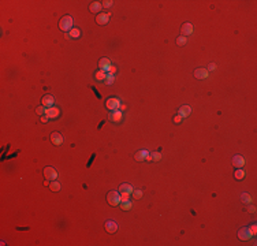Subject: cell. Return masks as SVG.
<instances>
[{"label": "cell", "instance_id": "cell-33", "mask_svg": "<svg viewBox=\"0 0 257 246\" xmlns=\"http://www.w3.org/2000/svg\"><path fill=\"white\" fill-rule=\"evenodd\" d=\"M215 68H216V63H209L207 70H211V71H212V70H215Z\"/></svg>", "mask_w": 257, "mask_h": 246}, {"label": "cell", "instance_id": "cell-9", "mask_svg": "<svg viewBox=\"0 0 257 246\" xmlns=\"http://www.w3.org/2000/svg\"><path fill=\"white\" fill-rule=\"evenodd\" d=\"M192 33H193V25L189 23V22H186V23L182 25V27H181V36L188 37V36H190Z\"/></svg>", "mask_w": 257, "mask_h": 246}, {"label": "cell", "instance_id": "cell-23", "mask_svg": "<svg viewBox=\"0 0 257 246\" xmlns=\"http://www.w3.org/2000/svg\"><path fill=\"white\" fill-rule=\"evenodd\" d=\"M234 176H235V179H238V180L244 179V176H245L244 170H242V168H237V171H235V174H234Z\"/></svg>", "mask_w": 257, "mask_h": 246}, {"label": "cell", "instance_id": "cell-21", "mask_svg": "<svg viewBox=\"0 0 257 246\" xmlns=\"http://www.w3.org/2000/svg\"><path fill=\"white\" fill-rule=\"evenodd\" d=\"M79 36H81V30H79V29H77V27H73V29L70 30L69 37H71V38H78Z\"/></svg>", "mask_w": 257, "mask_h": 246}, {"label": "cell", "instance_id": "cell-36", "mask_svg": "<svg viewBox=\"0 0 257 246\" xmlns=\"http://www.w3.org/2000/svg\"><path fill=\"white\" fill-rule=\"evenodd\" d=\"M249 230H250L252 235H254V234H256V231H257V227H256V226H254V224H253V226H252V227L249 228Z\"/></svg>", "mask_w": 257, "mask_h": 246}, {"label": "cell", "instance_id": "cell-34", "mask_svg": "<svg viewBox=\"0 0 257 246\" xmlns=\"http://www.w3.org/2000/svg\"><path fill=\"white\" fill-rule=\"evenodd\" d=\"M182 119H183V118H182L181 115L178 114V115H176V116L174 118V122H175V123H179V122H181V120H182Z\"/></svg>", "mask_w": 257, "mask_h": 246}, {"label": "cell", "instance_id": "cell-17", "mask_svg": "<svg viewBox=\"0 0 257 246\" xmlns=\"http://www.w3.org/2000/svg\"><path fill=\"white\" fill-rule=\"evenodd\" d=\"M178 112H179V115H181L182 118H186V116L190 115L192 110H190V107H189V105H182L181 108L178 110Z\"/></svg>", "mask_w": 257, "mask_h": 246}, {"label": "cell", "instance_id": "cell-7", "mask_svg": "<svg viewBox=\"0 0 257 246\" xmlns=\"http://www.w3.org/2000/svg\"><path fill=\"white\" fill-rule=\"evenodd\" d=\"M53 103H55V98H53L52 94H45V96H43V98H41V105H44L47 108L53 107Z\"/></svg>", "mask_w": 257, "mask_h": 246}, {"label": "cell", "instance_id": "cell-28", "mask_svg": "<svg viewBox=\"0 0 257 246\" xmlns=\"http://www.w3.org/2000/svg\"><path fill=\"white\" fill-rule=\"evenodd\" d=\"M133 197H134L136 200H140V198L142 197V191L141 190H133Z\"/></svg>", "mask_w": 257, "mask_h": 246}, {"label": "cell", "instance_id": "cell-37", "mask_svg": "<svg viewBox=\"0 0 257 246\" xmlns=\"http://www.w3.org/2000/svg\"><path fill=\"white\" fill-rule=\"evenodd\" d=\"M41 122L47 123V122H48V116H47V115H43V116H41Z\"/></svg>", "mask_w": 257, "mask_h": 246}, {"label": "cell", "instance_id": "cell-22", "mask_svg": "<svg viewBox=\"0 0 257 246\" xmlns=\"http://www.w3.org/2000/svg\"><path fill=\"white\" fill-rule=\"evenodd\" d=\"M186 43H188V37L179 36L178 38H176V45H178V47H183Z\"/></svg>", "mask_w": 257, "mask_h": 246}, {"label": "cell", "instance_id": "cell-18", "mask_svg": "<svg viewBox=\"0 0 257 246\" xmlns=\"http://www.w3.org/2000/svg\"><path fill=\"white\" fill-rule=\"evenodd\" d=\"M119 193H133V186L129 183H122L119 186Z\"/></svg>", "mask_w": 257, "mask_h": 246}, {"label": "cell", "instance_id": "cell-27", "mask_svg": "<svg viewBox=\"0 0 257 246\" xmlns=\"http://www.w3.org/2000/svg\"><path fill=\"white\" fill-rule=\"evenodd\" d=\"M120 208L123 209V211H129V209L132 208V203H130V201H127V203H120Z\"/></svg>", "mask_w": 257, "mask_h": 246}, {"label": "cell", "instance_id": "cell-1", "mask_svg": "<svg viewBox=\"0 0 257 246\" xmlns=\"http://www.w3.org/2000/svg\"><path fill=\"white\" fill-rule=\"evenodd\" d=\"M59 29L62 31H69L73 29V18L69 17V15H66V17H63L60 21H59Z\"/></svg>", "mask_w": 257, "mask_h": 246}, {"label": "cell", "instance_id": "cell-15", "mask_svg": "<svg viewBox=\"0 0 257 246\" xmlns=\"http://www.w3.org/2000/svg\"><path fill=\"white\" fill-rule=\"evenodd\" d=\"M245 164V159L241 156V154H235L234 156V159H232V166L237 167V168H241V167H244Z\"/></svg>", "mask_w": 257, "mask_h": 246}, {"label": "cell", "instance_id": "cell-10", "mask_svg": "<svg viewBox=\"0 0 257 246\" xmlns=\"http://www.w3.org/2000/svg\"><path fill=\"white\" fill-rule=\"evenodd\" d=\"M194 77L197 80H205L208 77V70L204 67H198L194 70Z\"/></svg>", "mask_w": 257, "mask_h": 246}, {"label": "cell", "instance_id": "cell-6", "mask_svg": "<svg viewBox=\"0 0 257 246\" xmlns=\"http://www.w3.org/2000/svg\"><path fill=\"white\" fill-rule=\"evenodd\" d=\"M122 118H123V114H122L119 110L112 111V112H109V115H108V119H109L111 122H113V123L120 122V120H122Z\"/></svg>", "mask_w": 257, "mask_h": 246}, {"label": "cell", "instance_id": "cell-8", "mask_svg": "<svg viewBox=\"0 0 257 246\" xmlns=\"http://www.w3.org/2000/svg\"><path fill=\"white\" fill-rule=\"evenodd\" d=\"M51 142L55 145V146H60L63 144V135L60 134V133H52L51 134Z\"/></svg>", "mask_w": 257, "mask_h": 246}, {"label": "cell", "instance_id": "cell-38", "mask_svg": "<svg viewBox=\"0 0 257 246\" xmlns=\"http://www.w3.org/2000/svg\"><path fill=\"white\" fill-rule=\"evenodd\" d=\"M249 212H252V213L256 212V208H254V207H250V208H249Z\"/></svg>", "mask_w": 257, "mask_h": 246}, {"label": "cell", "instance_id": "cell-39", "mask_svg": "<svg viewBox=\"0 0 257 246\" xmlns=\"http://www.w3.org/2000/svg\"><path fill=\"white\" fill-rule=\"evenodd\" d=\"M146 160H149V161L152 160V156H151V154H148V156H146Z\"/></svg>", "mask_w": 257, "mask_h": 246}, {"label": "cell", "instance_id": "cell-26", "mask_svg": "<svg viewBox=\"0 0 257 246\" xmlns=\"http://www.w3.org/2000/svg\"><path fill=\"white\" fill-rule=\"evenodd\" d=\"M36 114H37V115H40V116H43V115L45 114V107H44V105H40V107H37V108H36Z\"/></svg>", "mask_w": 257, "mask_h": 246}, {"label": "cell", "instance_id": "cell-5", "mask_svg": "<svg viewBox=\"0 0 257 246\" xmlns=\"http://www.w3.org/2000/svg\"><path fill=\"white\" fill-rule=\"evenodd\" d=\"M238 238L241 241H249L252 238V233L249 227H242L238 230Z\"/></svg>", "mask_w": 257, "mask_h": 246}, {"label": "cell", "instance_id": "cell-31", "mask_svg": "<svg viewBox=\"0 0 257 246\" xmlns=\"http://www.w3.org/2000/svg\"><path fill=\"white\" fill-rule=\"evenodd\" d=\"M242 201H244V203H250L252 201L250 196H249V194H242Z\"/></svg>", "mask_w": 257, "mask_h": 246}, {"label": "cell", "instance_id": "cell-19", "mask_svg": "<svg viewBox=\"0 0 257 246\" xmlns=\"http://www.w3.org/2000/svg\"><path fill=\"white\" fill-rule=\"evenodd\" d=\"M148 152H145V150H138L137 153L134 154V159L137 160V161H141V160H144L146 159V156H148Z\"/></svg>", "mask_w": 257, "mask_h": 246}, {"label": "cell", "instance_id": "cell-16", "mask_svg": "<svg viewBox=\"0 0 257 246\" xmlns=\"http://www.w3.org/2000/svg\"><path fill=\"white\" fill-rule=\"evenodd\" d=\"M101 7H103V4H101L100 1H93V3H90V6H89V11L96 14V12H99L101 10Z\"/></svg>", "mask_w": 257, "mask_h": 246}, {"label": "cell", "instance_id": "cell-13", "mask_svg": "<svg viewBox=\"0 0 257 246\" xmlns=\"http://www.w3.org/2000/svg\"><path fill=\"white\" fill-rule=\"evenodd\" d=\"M45 115L48 116V119H55V118L59 116V110H57L56 107L47 108V110H45Z\"/></svg>", "mask_w": 257, "mask_h": 246}, {"label": "cell", "instance_id": "cell-30", "mask_svg": "<svg viewBox=\"0 0 257 246\" xmlns=\"http://www.w3.org/2000/svg\"><path fill=\"white\" fill-rule=\"evenodd\" d=\"M105 84L107 85H111V84H113V75H107V78H105Z\"/></svg>", "mask_w": 257, "mask_h": 246}, {"label": "cell", "instance_id": "cell-14", "mask_svg": "<svg viewBox=\"0 0 257 246\" xmlns=\"http://www.w3.org/2000/svg\"><path fill=\"white\" fill-rule=\"evenodd\" d=\"M109 21V14H104V12H100L97 17H96V22L99 25H107Z\"/></svg>", "mask_w": 257, "mask_h": 246}, {"label": "cell", "instance_id": "cell-20", "mask_svg": "<svg viewBox=\"0 0 257 246\" xmlns=\"http://www.w3.org/2000/svg\"><path fill=\"white\" fill-rule=\"evenodd\" d=\"M49 189L52 191H59V190H60V183L56 182V180H51V182H49Z\"/></svg>", "mask_w": 257, "mask_h": 246}, {"label": "cell", "instance_id": "cell-3", "mask_svg": "<svg viewBox=\"0 0 257 246\" xmlns=\"http://www.w3.org/2000/svg\"><path fill=\"white\" fill-rule=\"evenodd\" d=\"M105 107L108 108V110H111V111L118 110V108L120 107V100L118 97H109L105 101Z\"/></svg>", "mask_w": 257, "mask_h": 246}, {"label": "cell", "instance_id": "cell-12", "mask_svg": "<svg viewBox=\"0 0 257 246\" xmlns=\"http://www.w3.org/2000/svg\"><path fill=\"white\" fill-rule=\"evenodd\" d=\"M99 67H100V70H103V71H109V67H111V61H109V59L108 57H101L100 61H99Z\"/></svg>", "mask_w": 257, "mask_h": 246}, {"label": "cell", "instance_id": "cell-24", "mask_svg": "<svg viewBox=\"0 0 257 246\" xmlns=\"http://www.w3.org/2000/svg\"><path fill=\"white\" fill-rule=\"evenodd\" d=\"M107 75H105V71H103V70H99L97 73H96V80L97 81H103L105 80Z\"/></svg>", "mask_w": 257, "mask_h": 246}, {"label": "cell", "instance_id": "cell-29", "mask_svg": "<svg viewBox=\"0 0 257 246\" xmlns=\"http://www.w3.org/2000/svg\"><path fill=\"white\" fill-rule=\"evenodd\" d=\"M151 156H152V160H155V161L162 159V154L159 153V152H153V153H151Z\"/></svg>", "mask_w": 257, "mask_h": 246}, {"label": "cell", "instance_id": "cell-11", "mask_svg": "<svg viewBox=\"0 0 257 246\" xmlns=\"http://www.w3.org/2000/svg\"><path fill=\"white\" fill-rule=\"evenodd\" d=\"M104 227H105L107 233H109V234H115L116 231H118V224H116L113 220H107Z\"/></svg>", "mask_w": 257, "mask_h": 246}, {"label": "cell", "instance_id": "cell-25", "mask_svg": "<svg viewBox=\"0 0 257 246\" xmlns=\"http://www.w3.org/2000/svg\"><path fill=\"white\" fill-rule=\"evenodd\" d=\"M129 197H130V193H120V203H127Z\"/></svg>", "mask_w": 257, "mask_h": 246}, {"label": "cell", "instance_id": "cell-4", "mask_svg": "<svg viewBox=\"0 0 257 246\" xmlns=\"http://www.w3.org/2000/svg\"><path fill=\"white\" fill-rule=\"evenodd\" d=\"M44 176H45V179H48V180H56L57 172L53 167L48 166V167H45L44 168Z\"/></svg>", "mask_w": 257, "mask_h": 246}, {"label": "cell", "instance_id": "cell-32", "mask_svg": "<svg viewBox=\"0 0 257 246\" xmlns=\"http://www.w3.org/2000/svg\"><path fill=\"white\" fill-rule=\"evenodd\" d=\"M112 3H113V1H111V0H107V1H103V7H105V8H108V7H111V6H112Z\"/></svg>", "mask_w": 257, "mask_h": 246}, {"label": "cell", "instance_id": "cell-35", "mask_svg": "<svg viewBox=\"0 0 257 246\" xmlns=\"http://www.w3.org/2000/svg\"><path fill=\"white\" fill-rule=\"evenodd\" d=\"M108 73H109V75H113V74L116 73V67L111 66V67H109V71H108Z\"/></svg>", "mask_w": 257, "mask_h": 246}, {"label": "cell", "instance_id": "cell-2", "mask_svg": "<svg viewBox=\"0 0 257 246\" xmlns=\"http://www.w3.org/2000/svg\"><path fill=\"white\" fill-rule=\"evenodd\" d=\"M107 201L112 207H118V205H120V194L118 191H108L107 193Z\"/></svg>", "mask_w": 257, "mask_h": 246}]
</instances>
